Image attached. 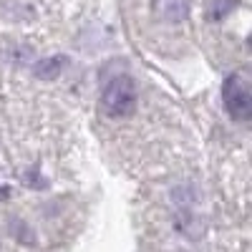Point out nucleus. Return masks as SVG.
<instances>
[{"mask_svg": "<svg viewBox=\"0 0 252 252\" xmlns=\"http://www.w3.org/2000/svg\"><path fill=\"white\" fill-rule=\"evenodd\" d=\"M101 109L111 119L131 116L136 109V83L131 76H116L111 78L101 91Z\"/></svg>", "mask_w": 252, "mask_h": 252, "instance_id": "obj_1", "label": "nucleus"}, {"mask_svg": "<svg viewBox=\"0 0 252 252\" xmlns=\"http://www.w3.org/2000/svg\"><path fill=\"white\" fill-rule=\"evenodd\" d=\"M222 98H224V109L235 121H247L252 116V94L247 81L240 73L227 76L222 83Z\"/></svg>", "mask_w": 252, "mask_h": 252, "instance_id": "obj_2", "label": "nucleus"}, {"mask_svg": "<svg viewBox=\"0 0 252 252\" xmlns=\"http://www.w3.org/2000/svg\"><path fill=\"white\" fill-rule=\"evenodd\" d=\"M154 15L161 23H184L189 18V0H154Z\"/></svg>", "mask_w": 252, "mask_h": 252, "instance_id": "obj_3", "label": "nucleus"}, {"mask_svg": "<svg viewBox=\"0 0 252 252\" xmlns=\"http://www.w3.org/2000/svg\"><path fill=\"white\" fill-rule=\"evenodd\" d=\"M66 63H68L66 56L40 58V61H35V66H33V76H35L38 81H56V78L63 73V68H66Z\"/></svg>", "mask_w": 252, "mask_h": 252, "instance_id": "obj_4", "label": "nucleus"}, {"mask_svg": "<svg viewBox=\"0 0 252 252\" xmlns=\"http://www.w3.org/2000/svg\"><path fill=\"white\" fill-rule=\"evenodd\" d=\"M237 8V0H212L209 5V20H224Z\"/></svg>", "mask_w": 252, "mask_h": 252, "instance_id": "obj_5", "label": "nucleus"}, {"mask_svg": "<svg viewBox=\"0 0 252 252\" xmlns=\"http://www.w3.org/2000/svg\"><path fill=\"white\" fill-rule=\"evenodd\" d=\"M23 179H26V184H28V187H35V189H46V187H48V184H46V179H43V177H38V172H35V169H33V172H26V177H23Z\"/></svg>", "mask_w": 252, "mask_h": 252, "instance_id": "obj_6", "label": "nucleus"}]
</instances>
